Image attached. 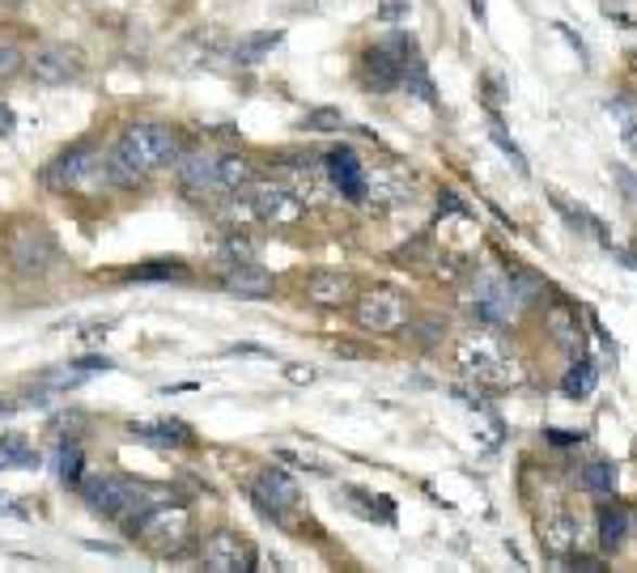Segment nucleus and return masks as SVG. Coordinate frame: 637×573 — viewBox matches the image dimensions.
Returning a JSON list of instances; mask_svg holds the SVG:
<instances>
[{"mask_svg": "<svg viewBox=\"0 0 637 573\" xmlns=\"http://www.w3.org/2000/svg\"><path fill=\"white\" fill-rule=\"evenodd\" d=\"M306 297H310L315 306L336 310V306H344V302L353 297V281L341 277V272H319V277H310V281H306Z\"/></svg>", "mask_w": 637, "mask_h": 573, "instance_id": "obj_17", "label": "nucleus"}, {"mask_svg": "<svg viewBox=\"0 0 637 573\" xmlns=\"http://www.w3.org/2000/svg\"><path fill=\"white\" fill-rule=\"evenodd\" d=\"M306 128H341V111H319L306 119Z\"/></svg>", "mask_w": 637, "mask_h": 573, "instance_id": "obj_32", "label": "nucleus"}, {"mask_svg": "<svg viewBox=\"0 0 637 573\" xmlns=\"http://www.w3.org/2000/svg\"><path fill=\"white\" fill-rule=\"evenodd\" d=\"M412 64H417V39H412V35H392L387 43L366 51L361 77H366L370 90L387 94V90H395V86L404 81V73H408Z\"/></svg>", "mask_w": 637, "mask_h": 573, "instance_id": "obj_5", "label": "nucleus"}, {"mask_svg": "<svg viewBox=\"0 0 637 573\" xmlns=\"http://www.w3.org/2000/svg\"><path fill=\"white\" fill-rule=\"evenodd\" d=\"M13 124H17L13 106H9V102H0V137H9V132H13Z\"/></svg>", "mask_w": 637, "mask_h": 573, "instance_id": "obj_33", "label": "nucleus"}, {"mask_svg": "<svg viewBox=\"0 0 637 573\" xmlns=\"http://www.w3.org/2000/svg\"><path fill=\"white\" fill-rule=\"evenodd\" d=\"M132 535L145 544L149 552L175 557V552L188 544L192 523H188V514H183L179 506H145V510L132 519Z\"/></svg>", "mask_w": 637, "mask_h": 573, "instance_id": "obj_4", "label": "nucleus"}, {"mask_svg": "<svg viewBox=\"0 0 637 573\" xmlns=\"http://www.w3.org/2000/svg\"><path fill=\"white\" fill-rule=\"evenodd\" d=\"M328 175H332L336 191L348 195V200H366V195H370L366 170H361V162H357L353 149H332V153H328Z\"/></svg>", "mask_w": 637, "mask_h": 573, "instance_id": "obj_14", "label": "nucleus"}, {"mask_svg": "<svg viewBox=\"0 0 637 573\" xmlns=\"http://www.w3.org/2000/svg\"><path fill=\"white\" fill-rule=\"evenodd\" d=\"M251 183V162L239 157V153H221L217 157V188L234 191V188H246Z\"/></svg>", "mask_w": 637, "mask_h": 573, "instance_id": "obj_20", "label": "nucleus"}, {"mask_svg": "<svg viewBox=\"0 0 637 573\" xmlns=\"http://www.w3.org/2000/svg\"><path fill=\"white\" fill-rule=\"evenodd\" d=\"M4 412H13V404H9V399H0V417H4Z\"/></svg>", "mask_w": 637, "mask_h": 573, "instance_id": "obj_36", "label": "nucleus"}, {"mask_svg": "<svg viewBox=\"0 0 637 573\" xmlns=\"http://www.w3.org/2000/svg\"><path fill=\"white\" fill-rule=\"evenodd\" d=\"M459 366H463L468 379L476 382V386H485V391H506L519 379V366L497 344H463Z\"/></svg>", "mask_w": 637, "mask_h": 573, "instance_id": "obj_7", "label": "nucleus"}, {"mask_svg": "<svg viewBox=\"0 0 637 573\" xmlns=\"http://www.w3.org/2000/svg\"><path fill=\"white\" fill-rule=\"evenodd\" d=\"M132 433H141V437H157V442H188V437H192L183 425H132Z\"/></svg>", "mask_w": 637, "mask_h": 573, "instance_id": "obj_27", "label": "nucleus"}, {"mask_svg": "<svg viewBox=\"0 0 637 573\" xmlns=\"http://www.w3.org/2000/svg\"><path fill=\"white\" fill-rule=\"evenodd\" d=\"M226 293H234V297H272V272H264L255 259H246V264H234L230 272H226Z\"/></svg>", "mask_w": 637, "mask_h": 573, "instance_id": "obj_15", "label": "nucleus"}, {"mask_svg": "<svg viewBox=\"0 0 637 573\" xmlns=\"http://www.w3.org/2000/svg\"><path fill=\"white\" fill-rule=\"evenodd\" d=\"M404 319H408V306H404V297L392 293V289H370V293L357 297V323L366 332H379V335L399 332Z\"/></svg>", "mask_w": 637, "mask_h": 573, "instance_id": "obj_9", "label": "nucleus"}, {"mask_svg": "<svg viewBox=\"0 0 637 573\" xmlns=\"http://www.w3.org/2000/svg\"><path fill=\"white\" fill-rule=\"evenodd\" d=\"M77 488H81L86 506H90L94 514H102V519H111V523H132L145 506H153V497H149V488L141 480L94 476V480H81Z\"/></svg>", "mask_w": 637, "mask_h": 573, "instance_id": "obj_2", "label": "nucleus"}, {"mask_svg": "<svg viewBox=\"0 0 637 573\" xmlns=\"http://www.w3.org/2000/svg\"><path fill=\"white\" fill-rule=\"evenodd\" d=\"M472 13H476V22H485V0H472Z\"/></svg>", "mask_w": 637, "mask_h": 573, "instance_id": "obj_35", "label": "nucleus"}, {"mask_svg": "<svg viewBox=\"0 0 637 573\" xmlns=\"http://www.w3.org/2000/svg\"><path fill=\"white\" fill-rule=\"evenodd\" d=\"M399 86H408V90H412V94H417V98H425V102H434V86H430V73L421 68V60H417V64H412V68L404 73V81H399Z\"/></svg>", "mask_w": 637, "mask_h": 573, "instance_id": "obj_26", "label": "nucleus"}, {"mask_svg": "<svg viewBox=\"0 0 637 573\" xmlns=\"http://www.w3.org/2000/svg\"><path fill=\"white\" fill-rule=\"evenodd\" d=\"M468 310H472V319L485 323V328H510L514 315H519L514 281L501 277V272H476L472 285H468Z\"/></svg>", "mask_w": 637, "mask_h": 573, "instance_id": "obj_3", "label": "nucleus"}, {"mask_svg": "<svg viewBox=\"0 0 637 573\" xmlns=\"http://www.w3.org/2000/svg\"><path fill=\"white\" fill-rule=\"evenodd\" d=\"M493 141H497V149H501V153H506V157H510V162H514L519 170H527V157L519 153V144L510 141V132H506V128H501L497 119H493Z\"/></svg>", "mask_w": 637, "mask_h": 573, "instance_id": "obj_29", "label": "nucleus"}, {"mask_svg": "<svg viewBox=\"0 0 637 573\" xmlns=\"http://www.w3.org/2000/svg\"><path fill=\"white\" fill-rule=\"evenodd\" d=\"M175 277H188V268L183 264H141V268L128 272V281H137V285H162V281H175Z\"/></svg>", "mask_w": 637, "mask_h": 573, "instance_id": "obj_24", "label": "nucleus"}, {"mask_svg": "<svg viewBox=\"0 0 637 573\" xmlns=\"http://www.w3.org/2000/svg\"><path fill=\"white\" fill-rule=\"evenodd\" d=\"M9 259H13V268L17 272H43L51 259H55V239H51L43 226H35V221H26V226H17V234L9 239Z\"/></svg>", "mask_w": 637, "mask_h": 573, "instance_id": "obj_10", "label": "nucleus"}, {"mask_svg": "<svg viewBox=\"0 0 637 573\" xmlns=\"http://www.w3.org/2000/svg\"><path fill=\"white\" fill-rule=\"evenodd\" d=\"M226 259L246 264V259H251V242H246V239H230V242H226Z\"/></svg>", "mask_w": 637, "mask_h": 573, "instance_id": "obj_31", "label": "nucleus"}, {"mask_svg": "<svg viewBox=\"0 0 637 573\" xmlns=\"http://www.w3.org/2000/svg\"><path fill=\"white\" fill-rule=\"evenodd\" d=\"M251 213L259 221H268V226H294V221H302L306 204L285 183H264V188H255V195H251Z\"/></svg>", "mask_w": 637, "mask_h": 573, "instance_id": "obj_11", "label": "nucleus"}, {"mask_svg": "<svg viewBox=\"0 0 637 573\" xmlns=\"http://www.w3.org/2000/svg\"><path fill=\"white\" fill-rule=\"evenodd\" d=\"M43 179H48V188H64V191L102 188V183H106V162H102L99 149L81 144V149L60 153L48 170H43Z\"/></svg>", "mask_w": 637, "mask_h": 573, "instance_id": "obj_6", "label": "nucleus"}, {"mask_svg": "<svg viewBox=\"0 0 637 573\" xmlns=\"http://www.w3.org/2000/svg\"><path fill=\"white\" fill-rule=\"evenodd\" d=\"M583 484H587V493H599V497H608L612 488H616V463H608V459H595L583 468Z\"/></svg>", "mask_w": 637, "mask_h": 573, "instance_id": "obj_23", "label": "nucleus"}, {"mask_svg": "<svg viewBox=\"0 0 637 573\" xmlns=\"http://www.w3.org/2000/svg\"><path fill=\"white\" fill-rule=\"evenodd\" d=\"M26 68H30V77H35L39 86H68V81L81 77V60H77V51L60 48V43L39 48L30 60H26Z\"/></svg>", "mask_w": 637, "mask_h": 573, "instance_id": "obj_12", "label": "nucleus"}, {"mask_svg": "<svg viewBox=\"0 0 637 573\" xmlns=\"http://www.w3.org/2000/svg\"><path fill=\"white\" fill-rule=\"evenodd\" d=\"M578 539H583V526L574 523L570 514H552V519L539 523V544H544V552H552V557L574 552Z\"/></svg>", "mask_w": 637, "mask_h": 573, "instance_id": "obj_16", "label": "nucleus"}, {"mask_svg": "<svg viewBox=\"0 0 637 573\" xmlns=\"http://www.w3.org/2000/svg\"><path fill=\"white\" fill-rule=\"evenodd\" d=\"M0 4H26V0H0Z\"/></svg>", "mask_w": 637, "mask_h": 573, "instance_id": "obj_37", "label": "nucleus"}, {"mask_svg": "<svg viewBox=\"0 0 637 573\" xmlns=\"http://www.w3.org/2000/svg\"><path fill=\"white\" fill-rule=\"evenodd\" d=\"M26 68V55L13 48V43H0V81L4 77H17Z\"/></svg>", "mask_w": 637, "mask_h": 573, "instance_id": "obj_30", "label": "nucleus"}, {"mask_svg": "<svg viewBox=\"0 0 637 573\" xmlns=\"http://www.w3.org/2000/svg\"><path fill=\"white\" fill-rule=\"evenodd\" d=\"M612 115L621 119V128H625V141L637 149V111H634V102H625V98H621V102H612Z\"/></svg>", "mask_w": 637, "mask_h": 573, "instance_id": "obj_28", "label": "nucleus"}, {"mask_svg": "<svg viewBox=\"0 0 637 573\" xmlns=\"http://www.w3.org/2000/svg\"><path fill=\"white\" fill-rule=\"evenodd\" d=\"M217 157H221V153H208V149L183 153V162H179L183 183H188V188H217Z\"/></svg>", "mask_w": 637, "mask_h": 573, "instance_id": "obj_18", "label": "nucleus"}, {"mask_svg": "<svg viewBox=\"0 0 637 573\" xmlns=\"http://www.w3.org/2000/svg\"><path fill=\"white\" fill-rule=\"evenodd\" d=\"M625 535H629V514H625L621 506H608V510L599 514V548L612 552V548L625 544Z\"/></svg>", "mask_w": 637, "mask_h": 573, "instance_id": "obj_19", "label": "nucleus"}, {"mask_svg": "<svg viewBox=\"0 0 637 573\" xmlns=\"http://www.w3.org/2000/svg\"><path fill=\"white\" fill-rule=\"evenodd\" d=\"M561 391H565L570 399H587L590 391H595V366H590L587 357L570 366V374H565V382H561Z\"/></svg>", "mask_w": 637, "mask_h": 573, "instance_id": "obj_22", "label": "nucleus"}, {"mask_svg": "<svg viewBox=\"0 0 637 573\" xmlns=\"http://www.w3.org/2000/svg\"><path fill=\"white\" fill-rule=\"evenodd\" d=\"M60 480L64 484H81V450H77V442L60 446Z\"/></svg>", "mask_w": 637, "mask_h": 573, "instance_id": "obj_25", "label": "nucleus"}, {"mask_svg": "<svg viewBox=\"0 0 637 573\" xmlns=\"http://www.w3.org/2000/svg\"><path fill=\"white\" fill-rule=\"evenodd\" d=\"M255 506L264 510V514H285L290 506L297 501V484L290 472H281V468H268V472H259V480H255Z\"/></svg>", "mask_w": 637, "mask_h": 573, "instance_id": "obj_13", "label": "nucleus"}, {"mask_svg": "<svg viewBox=\"0 0 637 573\" xmlns=\"http://www.w3.org/2000/svg\"><path fill=\"white\" fill-rule=\"evenodd\" d=\"M548 442H557V446H578L583 437H578V433H557V430H548Z\"/></svg>", "mask_w": 637, "mask_h": 573, "instance_id": "obj_34", "label": "nucleus"}, {"mask_svg": "<svg viewBox=\"0 0 637 573\" xmlns=\"http://www.w3.org/2000/svg\"><path fill=\"white\" fill-rule=\"evenodd\" d=\"M179 157V141L166 124H132L124 128V137L102 153L106 162V183L115 188H137L145 175L170 166Z\"/></svg>", "mask_w": 637, "mask_h": 573, "instance_id": "obj_1", "label": "nucleus"}, {"mask_svg": "<svg viewBox=\"0 0 637 573\" xmlns=\"http://www.w3.org/2000/svg\"><path fill=\"white\" fill-rule=\"evenodd\" d=\"M200 565L213 573H246L255 570V552L243 535L234 531H213L204 544H200Z\"/></svg>", "mask_w": 637, "mask_h": 573, "instance_id": "obj_8", "label": "nucleus"}, {"mask_svg": "<svg viewBox=\"0 0 637 573\" xmlns=\"http://www.w3.org/2000/svg\"><path fill=\"white\" fill-rule=\"evenodd\" d=\"M35 463H39V450H30L26 437L17 433L0 437V468H35Z\"/></svg>", "mask_w": 637, "mask_h": 573, "instance_id": "obj_21", "label": "nucleus"}]
</instances>
